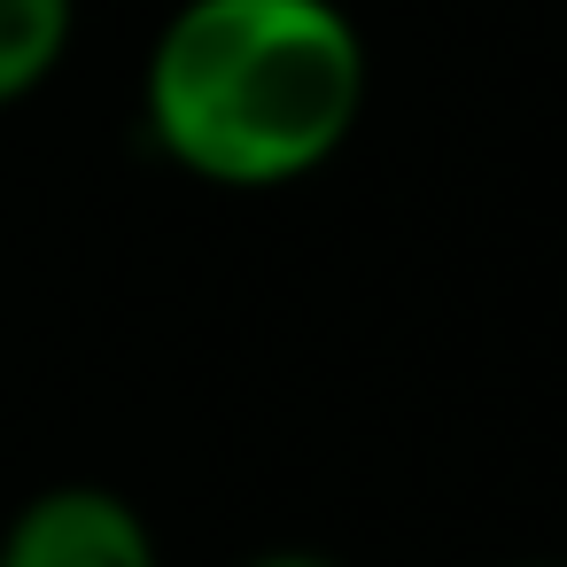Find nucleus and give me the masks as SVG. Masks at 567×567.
Listing matches in <instances>:
<instances>
[{
    "label": "nucleus",
    "instance_id": "f257e3e1",
    "mask_svg": "<svg viewBox=\"0 0 567 567\" xmlns=\"http://www.w3.org/2000/svg\"><path fill=\"white\" fill-rule=\"evenodd\" d=\"M373 102V55L342 0H179L141 55L148 148L218 187L319 179Z\"/></svg>",
    "mask_w": 567,
    "mask_h": 567
},
{
    "label": "nucleus",
    "instance_id": "f03ea898",
    "mask_svg": "<svg viewBox=\"0 0 567 567\" xmlns=\"http://www.w3.org/2000/svg\"><path fill=\"white\" fill-rule=\"evenodd\" d=\"M0 567H164V544L125 489L48 482L0 528Z\"/></svg>",
    "mask_w": 567,
    "mask_h": 567
},
{
    "label": "nucleus",
    "instance_id": "7ed1b4c3",
    "mask_svg": "<svg viewBox=\"0 0 567 567\" xmlns=\"http://www.w3.org/2000/svg\"><path fill=\"white\" fill-rule=\"evenodd\" d=\"M79 48V0H0V117L24 110Z\"/></svg>",
    "mask_w": 567,
    "mask_h": 567
},
{
    "label": "nucleus",
    "instance_id": "20e7f679",
    "mask_svg": "<svg viewBox=\"0 0 567 567\" xmlns=\"http://www.w3.org/2000/svg\"><path fill=\"white\" fill-rule=\"evenodd\" d=\"M234 567H350V559L311 551V544H272V551H249V559H234Z\"/></svg>",
    "mask_w": 567,
    "mask_h": 567
},
{
    "label": "nucleus",
    "instance_id": "39448f33",
    "mask_svg": "<svg viewBox=\"0 0 567 567\" xmlns=\"http://www.w3.org/2000/svg\"><path fill=\"white\" fill-rule=\"evenodd\" d=\"M513 567H567V559H513Z\"/></svg>",
    "mask_w": 567,
    "mask_h": 567
}]
</instances>
